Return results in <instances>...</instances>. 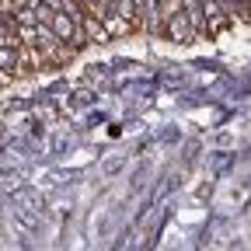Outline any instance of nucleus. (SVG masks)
<instances>
[{"mask_svg": "<svg viewBox=\"0 0 251 251\" xmlns=\"http://www.w3.org/2000/svg\"><path fill=\"white\" fill-rule=\"evenodd\" d=\"M84 35H87V46H101V42H112L108 39V31H105V21L101 18H94L84 11Z\"/></svg>", "mask_w": 251, "mask_h": 251, "instance_id": "4", "label": "nucleus"}, {"mask_svg": "<svg viewBox=\"0 0 251 251\" xmlns=\"http://www.w3.org/2000/svg\"><path fill=\"white\" fill-rule=\"evenodd\" d=\"M0 70L14 80L21 77V42H0Z\"/></svg>", "mask_w": 251, "mask_h": 251, "instance_id": "3", "label": "nucleus"}, {"mask_svg": "<svg viewBox=\"0 0 251 251\" xmlns=\"http://www.w3.org/2000/svg\"><path fill=\"white\" fill-rule=\"evenodd\" d=\"M46 25L59 35V42H67L74 52H80V49L87 46V35H84V11H80V14H70V11H52V18H49Z\"/></svg>", "mask_w": 251, "mask_h": 251, "instance_id": "1", "label": "nucleus"}, {"mask_svg": "<svg viewBox=\"0 0 251 251\" xmlns=\"http://www.w3.org/2000/svg\"><path fill=\"white\" fill-rule=\"evenodd\" d=\"M164 39H168V42H181V46L199 42V35H196V28H192V21H188V14H185V11H178V14H171V18H168V31H164Z\"/></svg>", "mask_w": 251, "mask_h": 251, "instance_id": "2", "label": "nucleus"}]
</instances>
